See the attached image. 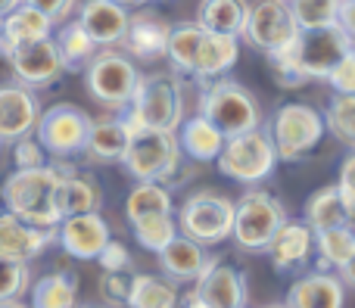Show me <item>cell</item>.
Returning a JSON list of instances; mask_svg holds the SVG:
<instances>
[{
	"label": "cell",
	"mask_w": 355,
	"mask_h": 308,
	"mask_svg": "<svg viewBox=\"0 0 355 308\" xmlns=\"http://www.w3.org/2000/svg\"><path fill=\"white\" fill-rule=\"evenodd\" d=\"M340 280H343V284H349V287H355V253L349 255V262L340 268Z\"/></svg>",
	"instance_id": "obj_48"
},
{
	"label": "cell",
	"mask_w": 355,
	"mask_h": 308,
	"mask_svg": "<svg viewBox=\"0 0 355 308\" xmlns=\"http://www.w3.org/2000/svg\"><path fill=\"white\" fill-rule=\"evenodd\" d=\"M346 290L340 274L331 271H315L300 278L287 293L290 308H343Z\"/></svg>",
	"instance_id": "obj_23"
},
{
	"label": "cell",
	"mask_w": 355,
	"mask_h": 308,
	"mask_svg": "<svg viewBox=\"0 0 355 308\" xmlns=\"http://www.w3.org/2000/svg\"><path fill=\"white\" fill-rule=\"evenodd\" d=\"M122 165L135 181H159V184L172 181L181 165L178 131L131 128V143Z\"/></svg>",
	"instance_id": "obj_4"
},
{
	"label": "cell",
	"mask_w": 355,
	"mask_h": 308,
	"mask_svg": "<svg viewBox=\"0 0 355 308\" xmlns=\"http://www.w3.org/2000/svg\"><path fill=\"white\" fill-rule=\"evenodd\" d=\"M324 131H327V125L318 109H312L309 103H284L275 112V118H271L268 134L277 150V159L300 162L309 150L318 147Z\"/></svg>",
	"instance_id": "obj_8"
},
{
	"label": "cell",
	"mask_w": 355,
	"mask_h": 308,
	"mask_svg": "<svg viewBox=\"0 0 355 308\" xmlns=\"http://www.w3.org/2000/svg\"><path fill=\"white\" fill-rule=\"evenodd\" d=\"M31 308H78V280H75V274H44L31 290Z\"/></svg>",
	"instance_id": "obj_33"
},
{
	"label": "cell",
	"mask_w": 355,
	"mask_h": 308,
	"mask_svg": "<svg viewBox=\"0 0 355 308\" xmlns=\"http://www.w3.org/2000/svg\"><path fill=\"white\" fill-rule=\"evenodd\" d=\"M284 221H287V209H284L281 199L271 197L268 190H250L234 203L231 237L246 253H262L275 240Z\"/></svg>",
	"instance_id": "obj_6"
},
{
	"label": "cell",
	"mask_w": 355,
	"mask_h": 308,
	"mask_svg": "<svg viewBox=\"0 0 355 308\" xmlns=\"http://www.w3.org/2000/svg\"><path fill=\"white\" fill-rule=\"evenodd\" d=\"M337 184L343 187V190H352L355 193V150L349 156H346V162L340 165V178H337Z\"/></svg>",
	"instance_id": "obj_46"
},
{
	"label": "cell",
	"mask_w": 355,
	"mask_h": 308,
	"mask_svg": "<svg viewBox=\"0 0 355 308\" xmlns=\"http://www.w3.org/2000/svg\"><path fill=\"white\" fill-rule=\"evenodd\" d=\"M22 3H31L37 6L41 12H47L53 22H66L75 10V0H22Z\"/></svg>",
	"instance_id": "obj_44"
},
{
	"label": "cell",
	"mask_w": 355,
	"mask_h": 308,
	"mask_svg": "<svg viewBox=\"0 0 355 308\" xmlns=\"http://www.w3.org/2000/svg\"><path fill=\"white\" fill-rule=\"evenodd\" d=\"M202 35H206V28H202L200 22L172 25L168 47H166V60L172 62V69L178 75H190V72H193V62H196V53H200Z\"/></svg>",
	"instance_id": "obj_32"
},
{
	"label": "cell",
	"mask_w": 355,
	"mask_h": 308,
	"mask_svg": "<svg viewBox=\"0 0 355 308\" xmlns=\"http://www.w3.org/2000/svg\"><path fill=\"white\" fill-rule=\"evenodd\" d=\"M56 240L72 259L91 262L100 255V249L110 243V224L100 212H81V215H66L56 224Z\"/></svg>",
	"instance_id": "obj_15"
},
{
	"label": "cell",
	"mask_w": 355,
	"mask_h": 308,
	"mask_svg": "<svg viewBox=\"0 0 355 308\" xmlns=\"http://www.w3.org/2000/svg\"><path fill=\"white\" fill-rule=\"evenodd\" d=\"M306 221H309V228H312L315 234H318V230H327V228L349 224V215H346L340 184L321 187L318 193H312V197H309V203H306Z\"/></svg>",
	"instance_id": "obj_30"
},
{
	"label": "cell",
	"mask_w": 355,
	"mask_h": 308,
	"mask_svg": "<svg viewBox=\"0 0 355 308\" xmlns=\"http://www.w3.org/2000/svg\"><path fill=\"white\" fill-rule=\"evenodd\" d=\"M131 228H135L137 243H141L144 249H150V253H162V249L181 234V230H178L175 212H166V215H147V218H141V221H131Z\"/></svg>",
	"instance_id": "obj_36"
},
{
	"label": "cell",
	"mask_w": 355,
	"mask_h": 308,
	"mask_svg": "<svg viewBox=\"0 0 355 308\" xmlns=\"http://www.w3.org/2000/svg\"><path fill=\"white\" fill-rule=\"evenodd\" d=\"M337 25L355 41V0H340V12H337Z\"/></svg>",
	"instance_id": "obj_45"
},
{
	"label": "cell",
	"mask_w": 355,
	"mask_h": 308,
	"mask_svg": "<svg viewBox=\"0 0 355 308\" xmlns=\"http://www.w3.org/2000/svg\"><path fill=\"white\" fill-rule=\"evenodd\" d=\"M16 3H22V0H0V16H6V12H10Z\"/></svg>",
	"instance_id": "obj_50"
},
{
	"label": "cell",
	"mask_w": 355,
	"mask_h": 308,
	"mask_svg": "<svg viewBox=\"0 0 355 308\" xmlns=\"http://www.w3.org/2000/svg\"><path fill=\"white\" fill-rule=\"evenodd\" d=\"M53 19L47 12H41L31 3H16L10 12L3 16V28H0V56H10L16 47L41 37H53Z\"/></svg>",
	"instance_id": "obj_19"
},
{
	"label": "cell",
	"mask_w": 355,
	"mask_h": 308,
	"mask_svg": "<svg viewBox=\"0 0 355 308\" xmlns=\"http://www.w3.org/2000/svg\"><path fill=\"white\" fill-rule=\"evenodd\" d=\"M352 47H355V41L340 28V25L309 28V31H300V37H296L293 60L309 81H315V78L324 81L327 75H331V69L337 66Z\"/></svg>",
	"instance_id": "obj_12"
},
{
	"label": "cell",
	"mask_w": 355,
	"mask_h": 308,
	"mask_svg": "<svg viewBox=\"0 0 355 308\" xmlns=\"http://www.w3.org/2000/svg\"><path fill=\"white\" fill-rule=\"evenodd\" d=\"M246 12H250L246 0H200L196 22L206 31H215V35L240 37V31L246 25Z\"/></svg>",
	"instance_id": "obj_28"
},
{
	"label": "cell",
	"mask_w": 355,
	"mask_h": 308,
	"mask_svg": "<svg viewBox=\"0 0 355 308\" xmlns=\"http://www.w3.org/2000/svg\"><path fill=\"white\" fill-rule=\"evenodd\" d=\"M56 240V228H35L16 218L12 212H0V255L16 262H35Z\"/></svg>",
	"instance_id": "obj_17"
},
{
	"label": "cell",
	"mask_w": 355,
	"mask_h": 308,
	"mask_svg": "<svg viewBox=\"0 0 355 308\" xmlns=\"http://www.w3.org/2000/svg\"><path fill=\"white\" fill-rule=\"evenodd\" d=\"M6 62H10L19 84L31 87V91H35V87H50L66 72L60 47H56L53 37H41V41L22 44V47H16L6 56Z\"/></svg>",
	"instance_id": "obj_14"
},
{
	"label": "cell",
	"mask_w": 355,
	"mask_h": 308,
	"mask_svg": "<svg viewBox=\"0 0 355 308\" xmlns=\"http://www.w3.org/2000/svg\"><path fill=\"white\" fill-rule=\"evenodd\" d=\"M116 3H122V6H144V3H150V0H116Z\"/></svg>",
	"instance_id": "obj_51"
},
{
	"label": "cell",
	"mask_w": 355,
	"mask_h": 308,
	"mask_svg": "<svg viewBox=\"0 0 355 308\" xmlns=\"http://www.w3.org/2000/svg\"><path fill=\"white\" fill-rule=\"evenodd\" d=\"M131 293V278L125 271H103L100 278V296L110 305H125Z\"/></svg>",
	"instance_id": "obj_40"
},
{
	"label": "cell",
	"mask_w": 355,
	"mask_h": 308,
	"mask_svg": "<svg viewBox=\"0 0 355 308\" xmlns=\"http://www.w3.org/2000/svg\"><path fill=\"white\" fill-rule=\"evenodd\" d=\"M287 3H290V10H293V19L302 31L337 25L340 0H287Z\"/></svg>",
	"instance_id": "obj_38"
},
{
	"label": "cell",
	"mask_w": 355,
	"mask_h": 308,
	"mask_svg": "<svg viewBox=\"0 0 355 308\" xmlns=\"http://www.w3.org/2000/svg\"><path fill=\"white\" fill-rule=\"evenodd\" d=\"M240 308H246V305H240Z\"/></svg>",
	"instance_id": "obj_55"
},
{
	"label": "cell",
	"mask_w": 355,
	"mask_h": 308,
	"mask_svg": "<svg viewBox=\"0 0 355 308\" xmlns=\"http://www.w3.org/2000/svg\"><path fill=\"white\" fill-rule=\"evenodd\" d=\"M103 203V193L94 184L87 174H75V168L66 165L56 187V206H60V215H81V212H100Z\"/></svg>",
	"instance_id": "obj_27"
},
{
	"label": "cell",
	"mask_w": 355,
	"mask_h": 308,
	"mask_svg": "<svg viewBox=\"0 0 355 308\" xmlns=\"http://www.w3.org/2000/svg\"><path fill=\"white\" fill-rule=\"evenodd\" d=\"M131 143V125L125 116L119 118H97L91 122V134L85 143V156L100 165H116L125 159Z\"/></svg>",
	"instance_id": "obj_22"
},
{
	"label": "cell",
	"mask_w": 355,
	"mask_h": 308,
	"mask_svg": "<svg viewBox=\"0 0 355 308\" xmlns=\"http://www.w3.org/2000/svg\"><path fill=\"white\" fill-rule=\"evenodd\" d=\"M178 230L202 246L225 243L234 230V199L212 190H200L178 209Z\"/></svg>",
	"instance_id": "obj_9"
},
{
	"label": "cell",
	"mask_w": 355,
	"mask_h": 308,
	"mask_svg": "<svg viewBox=\"0 0 355 308\" xmlns=\"http://www.w3.org/2000/svg\"><path fill=\"white\" fill-rule=\"evenodd\" d=\"M94 118L87 112H81L72 103H56L47 112H41L37 118L35 137L41 141V147L47 150V156L56 159H72V156L85 153L87 134H91Z\"/></svg>",
	"instance_id": "obj_11"
},
{
	"label": "cell",
	"mask_w": 355,
	"mask_h": 308,
	"mask_svg": "<svg viewBox=\"0 0 355 308\" xmlns=\"http://www.w3.org/2000/svg\"><path fill=\"white\" fill-rule=\"evenodd\" d=\"M78 22L94 37L97 47H116L128 31L131 12L128 6L116 3V0H85L78 10Z\"/></svg>",
	"instance_id": "obj_18"
},
{
	"label": "cell",
	"mask_w": 355,
	"mask_h": 308,
	"mask_svg": "<svg viewBox=\"0 0 355 308\" xmlns=\"http://www.w3.org/2000/svg\"><path fill=\"white\" fill-rule=\"evenodd\" d=\"M28 287H31L28 262H16L0 255V299H22Z\"/></svg>",
	"instance_id": "obj_39"
},
{
	"label": "cell",
	"mask_w": 355,
	"mask_h": 308,
	"mask_svg": "<svg viewBox=\"0 0 355 308\" xmlns=\"http://www.w3.org/2000/svg\"><path fill=\"white\" fill-rule=\"evenodd\" d=\"M166 212H175V203L168 187L159 184V181H137V187L125 199L128 221H141L147 215H166Z\"/></svg>",
	"instance_id": "obj_31"
},
{
	"label": "cell",
	"mask_w": 355,
	"mask_h": 308,
	"mask_svg": "<svg viewBox=\"0 0 355 308\" xmlns=\"http://www.w3.org/2000/svg\"><path fill=\"white\" fill-rule=\"evenodd\" d=\"M193 290L200 293V299L209 308H240L250 299V280H246V271L237 262L209 255Z\"/></svg>",
	"instance_id": "obj_13"
},
{
	"label": "cell",
	"mask_w": 355,
	"mask_h": 308,
	"mask_svg": "<svg viewBox=\"0 0 355 308\" xmlns=\"http://www.w3.org/2000/svg\"><path fill=\"white\" fill-rule=\"evenodd\" d=\"M315 249V230L309 228V221H284L281 230L275 234V240L268 243V255L275 271L287 274L296 271L309 262Z\"/></svg>",
	"instance_id": "obj_21"
},
{
	"label": "cell",
	"mask_w": 355,
	"mask_h": 308,
	"mask_svg": "<svg viewBox=\"0 0 355 308\" xmlns=\"http://www.w3.org/2000/svg\"><path fill=\"white\" fill-rule=\"evenodd\" d=\"M324 125L340 143L355 150V93H337L324 112Z\"/></svg>",
	"instance_id": "obj_37"
},
{
	"label": "cell",
	"mask_w": 355,
	"mask_h": 308,
	"mask_svg": "<svg viewBox=\"0 0 355 308\" xmlns=\"http://www.w3.org/2000/svg\"><path fill=\"white\" fill-rule=\"evenodd\" d=\"M168 35H172V25L166 22L162 16L156 12H135L128 22V31L122 37V47L128 56L135 60H144V62H153L159 56H166V47H168Z\"/></svg>",
	"instance_id": "obj_20"
},
{
	"label": "cell",
	"mask_w": 355,
	"mask_h": 308,
	"mask_svg": "<svg viewBox=\"0 0 355 308\" xmlns=\"http://www.w3.org/2000/svg\"><path fill=\"white\" fill-rule=\"evenodd\" d=\"M0 28H3V16H0Z\"/></svg>",
	"instance_id": "obj_53"
},
{
	"label": "cell",
	"mask_w": 355,
	"mask_h": 308,
	"mask_svg": "<svg viewBox=\"0 0 355 308\" xmlns=\"http://www.w3.org/2000/svg\"><path fill=\"white\" fill-rule=\"evenodd\" d=\"M215 165L225 178L237 181V184H259V181L271 178V172H275L277 150L271 143L268 131L252 128L243 131V134L227 137Z\"/></svg>",
	"instance_id": "obj_5"
},
{
	"label": "cell",
	"mask_w": 355,
	"mask_h": 308,
	"mask_svg": "<svg viewBox=\"0 0 355 308\" xmlns=\"http://www.w3.org/2000/svg\"><path fill=\"white\" fill-rule=\"evenodd\" d=\"M227 137L209 122L206 116H193L187 122H181L178 128V143H181V153H187L193 162H215L225 147Z\"/></svg>",
	"instance_id": "obj_26"
},
{
	"label": "cell",
	"mask_w": 355,
	"mask_h": 308,
	"mask_svg": "<svg viewBox=\"0 0 355 308\" xmlns=\"http://www.w3.org/2000/svg\"><path fill=\"white\" fill-rule=\"evenodd\" d=\"M300 31L302 28L296 25L287 0H256V3H250L240 37L252 50L268 56V53H277V50H287L300 37Z\"/></svg>",
	"instance_id": "obj_10"
},
{
	"label": "cell",
	"mask_w": 355,
	"mask_h": 308,
	"mask_svg": "<svg viewBox=\"0 0 355 308\" xmlns=\"http://www.w3.org/2000/svg\"><path fill=\"white\" fill-rule=\"evenodd\" d=\"M0 308H31V305H25L22 299H0Z\"/></svg>",
	"instance_id": "obj_49"
},
{
	"label": "cell",
	"mask_w": 355,
	"mask_h": 308,
	"mask_svg": "<svg viewBox=\"0 0 355 308\" xmlns=\"http://www.w3.org/2000/svg\"><path fill=\"white\" fill-rule=\"evenodd\" d=\"M200 116H206L225 137L262 128V109H259L256 97H252L243 84L225 78V75L202 84Z\"/></svg>",
	"instance_id": "obj_3"
},
{
	"label": "cell",
	"mask_w": 355,
	"mask_h": 308,
	"mask_svg": "<svg viewBox=\"0 0 355 308\" xmlns=\"http://www.w3.org/2000/svg\"><path fill=\"white\" fill-rule=\"evenodd\" d=\"M178 308H209V305L200 299V293H196V290H190V293H184V299H181V302H178Z\"/></svg>",
	"instance_id": "obj_47"
},
{
	"label": "cell",
	"mask_w": 355,
	"mask_h": 308,
	"mask_svg": "<svg viewBox=\"0 0 355 308\" xmlns=\"http://www.w3.org/2000/svg\"><path fill=\"white\" fill-rule=\"evenodd\" d=\"M87 308H97V305H87Z\"/></svg>",
	"instance_id": "obj_54"
},
{
	"label": "cell",
	"mask_w": 355,
	"mask_h": 308,
	"mask_svg": "<svg viewBox=\"0 0 355 308\" xmlns=\"http://www.w3.org/2000/svg\"><path fill=\"white\" fill-rule=\"evenodd\" d=\"M324 81L337 93H355V47L337 62V66L331 69V75H327Z\"/></svg>",
	"instance_id": "obj_42"
},
{
	"label": "cell",
	"mask_w": 355,
	"mask_h": 308,
	"mask_svg": "<svg viewBox=\"0 0 355 308\" xmlns=\"http://www.w3.org/2000/svg\"><path fill=\"white\" fill-rule=\"evenodd\" d=\"M131 128L178 131L184 122V87L175 72L141 75L128 109L122 112Z\"/></svg>",
	"instance_id": "obj_2"
},
{
	"label": "cell",
	"mask_w": 355,
	"mask_h": 308,
	"mask_svg": "<svg viewBox=\"0 0 355 308\" xmlns=\"http://www.w3.org/2000/svg\"><path fill=\"white\" fill-rule=\"evenodd\" d=\"M181 293L172 280L156 278V274H131L128 308H178Z\"/></svg>",
	"instance_id": "obj_29"
},
{
	"label": "cell",
	"mask_w": 355,
	"mask_h": 308,
	"mask_svg": "<svg viewBox=\"0 0 355 308\" xmlns=\"http://www.w3.org/2000/svg\"><path fill=\"white\" fill-rule=\"evenodd\" d=\"M62 172L66 165L16 168L12 174H6L0 187L3 209L35 228H56L62 221L60 206H56V187H60Z\"/></svg>",
	"instance_id": "obj_1"
},
{
	"label": "cell",
	"mask_w": 355,
	"mask_h": 308,
	"mask_svg": "<svg viewBox=\"0 0 355 308\" xmlns=\"http://www.w3.org/2000/svg\"><path fill=\"white\" fill-rule=\"evenodd\" d=\"M37 118H41V103L25 84H0V143L22 141L35 134Z\"/></svg>",
	"instance_id": "obj_16"
},
{
	"label": "cell",
	"mask_w": 355,
	"mask_h": 308,
	"mask_svg": "<svg viewBox=\"0 0 355 308\" xmlns=\"http://www.w3.org/2000/svg\"><path fill=\"white\" fill-rule=\"evenodd\" d=\"M265 308H290L287 302H281V305H265Z\"/></svg>",
	"instance_id": "obj_52"
},
{
	"label": "cell",
	"mask_w": 355,
	"mask_h": 308,
	"mask_svg": "<svg viewBox=\"0 0 355 308\" xmlns=\"http://www.w3.org/2000/svg\"><path fill=\"white\" fill-rule=\"evenodd\" d=\"M56 47H60V56H62V66L66 72H78V69H87V62L97 56V44L94 37L81 28V22H66L60 28V35L53 37Z\"/></svg>",
	"instance_id": "obj_34"
},
{
	"label": "cell",
	"mask_w": 355,
	"mask_h": 308,
	"mask_svg": "<svg viewBox=\"0 0 355 308\" xmlns=\"http://www.w3.org/2000/svg\"><path fill=\"white\" fill-rule=\"evenodd\" d=\"M315 246L321 253V271L327 268H343L355 253V228L352 224H340V228H327L315 234Z\"/></svg>",
	"instance_id": "obj_35"
},
{
	"label": "cell",
	"mask_w": 355,
	"mask_h": 308,
	"mask_svg": "<svg viewBox=\"0 0 355 308\" xmlns=\"http://www.w3.org/2000/svg\"><path fill=\"white\" fill-rule=\"evenodd\" d=\"M237 60H240V37L206 31V35H202V44H200V53H196V62H193L190 78H196V81L206 84V81H212V78H221L227 69H234V62Z\"/></svg>",
	"instance_id": "obj_24"
},
{
	"label": "cell",
	"mask_w": 355,
	"mask_h": 308,
	"mask_svg": "<svg viewBox=\"0 0 355 308\" xmlns=\"http://www.w3.org/2000/svg\"><path fill=\"white\" fill-rule=\"evenodd\" d=\"M12 162H16V168H37V165H47V150L41 147V141L37 137H22V141H16V147H12Z\"/></svg>",
	"instance_id": "obj_41"
},
{
	"label": "cell",
	"mask_w": 355,
	"mask_h": 308,
	"mask_svg": "<svg viewBox=\"0 0 355 308\" xmlns=\"http://www.w3.org/2000/svg\"><path fill=\"white\" fill-rule=\"evenodd\" d=\"M97 262H100L103 271H128L131 268V253H128V246H125L122 240H112L110 237V243L100 249Z\"/></svg>",
	"instance_id": "obj_43"
},
{
	"label": "cell",
	"mask_w": 355,
	"mask_h": 308,
	"mask_svg": "<svg viewBox=\"0 0 355 308\" xmlns=\"http://www.w3.org/2000/svg\"><path fill=\"white\" fill-rule=\"evenodd\" d=\"M85 81L87 91L97 103L110 106V109L125 112L137 91V81H141V72L131 62L128 53H119L112 47H103L85 69Z\"/></svg>",
	"instance_id": "obj_7"
},
{
	"label": "cell",
	"mask_w": 355,
	"mask_h": 308,
	"mask_svg": "<svg viewBox=\"0 0 355 308\" xmlns=\"http://www.w3.org/2000/svg\"><path fill=\"white\" fill-rule=\"evenodd\" d=\"M156 255H159V265H162V271H166V278H172V280H196L209 262L206 246L190 240L187 234H178L175 240Z\"/></svg>",
	"instance_id": "obj_25"
}]
</instances>
